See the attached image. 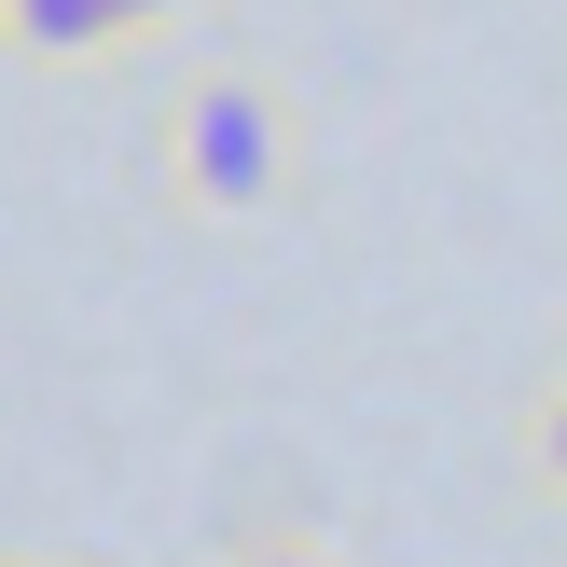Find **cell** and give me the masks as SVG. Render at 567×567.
Listing matches in <instances>:
<instances>
[{"label":"cell","instance_id":"cell-1","mask_svg":"<svg viewBox=\"0 0 567 567\" xmlns=\"http://www.w3.org/2000/svg\"><path fill=\"white\" fill-rule=\"evenodd\" d=\"M166 194H181V208H208V221L291 208V111H277L249 70L181 83V111H166Z\"/></svg>","mask_w":567,"mask_h":567},{"label":"cell","instance_id":"cell-2","mask_svg":"<svg viewBox=\"0 0 567 567\" xmlns=\"http://www.w3.org/2000/svg\"><path fill=\"white\" fill-rule=\"evenodd\" d=\"M14 55H125V0H0Z\"/></svg>","mask_w":567,"mask_h":567},{"label":"cell","instance_id":"cell-3","mask_svg":"<svg viewBox=\"0 0 567 567\" xmlns=\"http://www.w3.org/2000/svg\"><path fill=\"white\" fill-rule=\"evenodd\" d=\"M526 457H540V485L567 498V388H540V415H526Z\"/></svg>","mask_w":567,"mask_h":567},{"label":"cell","instance_id":"cell-4","mask_svg":"<svg viewBox=\"0 0 567 567\" xmlns=\"http://www.w3.org/2000/svg\"><path fill=\"white\" fill-rule=\"evenodd\" d=\"M221 567H347V554H319V540H249V554H221Z\"/></svg>","mask_w":567,"mask_h":567},{"label":"cell","instance_id":"cell-5","mask_svg":"<svg viewBox=\"0 0 567 567\" xmlns=\"http://www.w3.org/2000/svg\"><path fill=\"white\" fill-rule=\"evenodd\" d=\"M194 0H125V42H153V28H181Z\"/></svg>","mask_w":567,"mask_h":567},{"label":"cell","instance_id":"cell-6","mask_svg":"<svg viewBox=\"0 0 567 567\" xmlns=\"http://www.w3.org/2000/svg\"><path fill=\"white\" fill-rule=\"evenodd\" d=\"M0 567H55V554H0Z\"/></svg>","mask_w":567,"mask_h":567}]
</instances>
